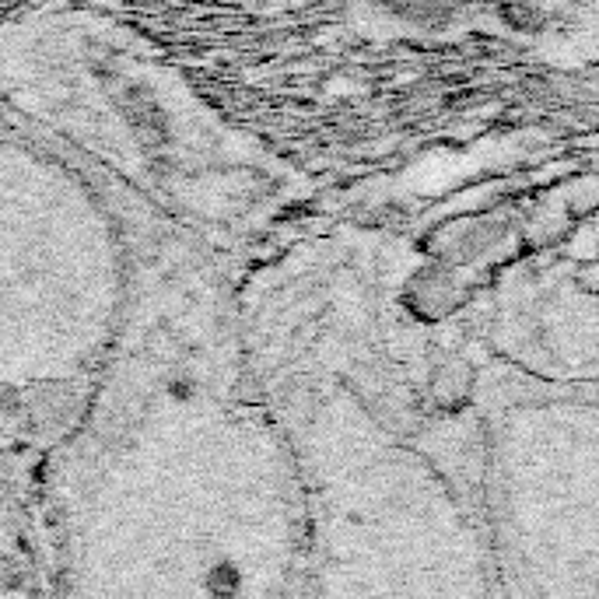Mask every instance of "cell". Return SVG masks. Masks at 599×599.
I'll use <instances>...</instances> for the list:
<instances>
[{"label":"cell","instance_id":"obj_1","mask_svg":"<svg viewBox=\"0 0 599 599\" xmlns=\"http://www.w3.org/2000/svg\"><path fill=\"white\" fill-rule=\"evenodd\" d=\"M473 389V365L466 358H449L442 361V365L435 368V375H431V400L438 403V407H459V403H466V396H470Z\"/></svg>","mask_w":599,"mask_h":599}]
</instances>
